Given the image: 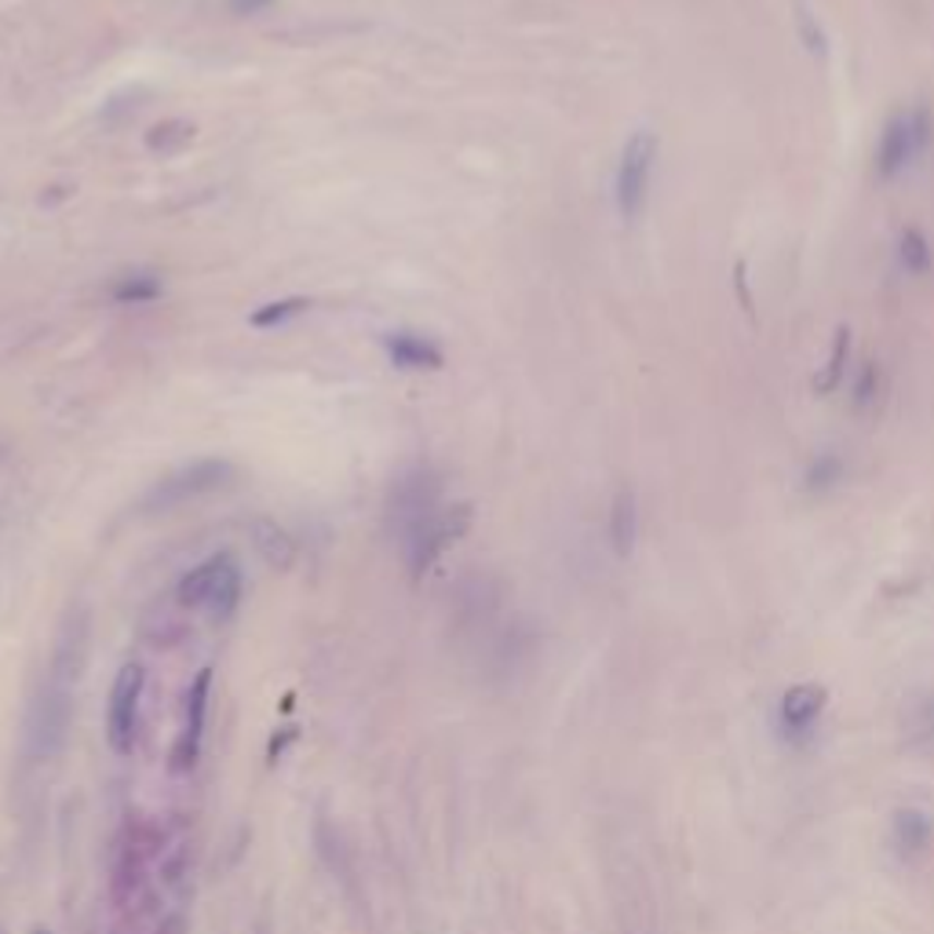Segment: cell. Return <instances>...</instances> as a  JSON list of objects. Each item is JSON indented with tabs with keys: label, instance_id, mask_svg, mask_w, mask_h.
Here are the masks:
<instances>
[{
	"label": "cell",
	"instance_id": "5",
	"mask_svg": "<svg viewBox=\"0 0 934 934\" xmlns=\"http://www.w3.org/2000/svg\"><path fill=\"white\" fill-rule=\"evenodd\" d=\"M143 686H146V672L140 664H124L113 679L110 708H106V741H110V749L117 756H129L135 745Z\"/></svg>",
	"mask_w": 934,
	"mask_h": 934
},
{
	"label": "cell",
	"instance_id": "13",
	"mask_svg": "<svg viewBox=\"0 0 934 934\" xmlns=\"http://www.w3.org/2000/svg\"><path fill=\"white\" fill-rule=\"evenodd\" d=\"M230 566V555H216L208 562H201L197 570H190L183 580H179V602L190 610H205L212 591H216V584L223 577V570Z\"/></svg>",
	"mask_w": 934,
	"mask_h": 934
},
{
	"label": "cell",
	"instance_id": "18",
	"mask_svg": "<svg viewBox=\"0 0 934 934\" xmlns=\"http://www.w3.org/2000/svg\"><path fill=\"white\" fill-rule=\"evenodd\" d=\"M157 296H161V278L151 271L124 274V278L113 285L117 303H151V300H157Z\"/></svg>",
	"mask_w": 934,
	"mask_h": 934
},
{
	"label": "cell",
	"instance_id": "12",
	"mask_svg": "<svg viewBox=\"0 0 934 934\" xmlns=\"http://www.w3.org/2000/svg\"><path fill=\"white\" fill-rule=\"evenodd\" d=\"M635 540H639V504L632 490H621L610 504V544L621 559H628Z\"/></svg>",
	"mask_w": 934,
	"mask_h": 934
},
{
	"label": "cell",
	"instance_id": "14",
	"mask_svg": "<svg viewBox=\"0 0 934 934\" xmlns=\"http://www.w3.org/2000/svg\"><path fill=\"white\" fill-rule=\"evenodd\" d=\"M847 366H851V328L840 325L836 328L833 350H829V362H825L822 373L814 376L817 395H833V391H840V384L847 380Z\"/></svg>",
	"mask_w": 934,
	"mask_h": 934
},
{
	"label": "cell",
	"instance_id": "6",
	"mask_svg": "<svg viewBox=\"0 0 934 934\" xmlns=\"http://www.w3.org/2000/svg\"><path fill=\"white\" fill-rule=\"evenodd\" d=\"M829 705V690L822 683H795L781 694L778 705V727L789 738V745H806L814 738V727Z\"/></svg>",
	"mask_w": 934,
	"mask_h": 934
},
{
	"label": "cell",
	"instance_id": "16",
	"mask_svg": "<svg viewBox=\"0 0 934 934\" xmlns=\"http://www.w3.org/2000/svg\"><path fill=\"white\" fill-rule=\"evenodd\" d=\"M898 260H901V271H906V274H917V278H920V274H927L934 267V249H931L927 234L917 230V227L901 230Z\"/></svg>",
	"mask_w": 934,
	"mask_h": 934
},
{
	"label": "cell",
	"instance_id": "22",
	"mask_svg": "<svg viewBox=\"0 0 934 934\" xmlns=\"http://www.w3.org/2000/svg\"><path fill=\"white\" fill-rule=\"evenodd\" d=\"M917 741H934V694L923 697L917 705V716H912V730H909Z\"/></svg>",
	"mask_w": 934,
	"mask_h": 934
},
{
	"label": "cell",
	"instance_id": "20",
	"mask_svg": "<svg viewBox=\"0 0 934 934\" xmlns=\"http://www.w3.org/2000/svg\"><path fill=\"white\" fill-rule=\"evenodd\" d=\"M879 391H884V376H879V366H876V362H865L862 369H858V376H854V384H851V406H854L858 412L876 409Z\"/></svg>",
	"mask_w": 934,
	"mask_h": 934
},
{
	"label": "cell",
	"instance_id": "15",
	"mask_svg": "<svg viewBox=\"0 0 934 934\" xmlns=\"http://www.w3.org/2000/svg\"><path fill=\"white\" fill-rule=\"evenodd\" d=\"M194 135H197L194 124L172 117V121H161V124H154V129L146 132V151H151V154H161V157L183 154L187 146L194 143Z\"/></svg>",
	"mask_w": 934,
	"mask_h": 934
},
{
	"label": "cell",
	"instance_id": "23",
	"mask_svg": "<svg viewBox=\"0 0 934 934\" xmlns=\"http://www.w3.org/2000/svg\"><path fill=\"white\" fill-rule=\"evenodd\" d=\"M271 4L274 0H230V12L234 15H260V12H267Z\"/></svg>",
	"mask_w": 934,
	"mask_h": 934
},
{
	"label": "cell",
	"instance_id": "17",
	"mask_svg": "<svg viewBox=\"0 0 934 934\" xmlns=\"http://www.w3.org/2000/svg\"><path fill=\"white\" fill-rule=\"evenodd\" d=\"M843 460L836 453H817L803 471V490L806 493H829L843 482Z\"/></svg>",
	"mask_w": 934,
	"mask_h": 934
},
{
	"label": "cell",
	"instance_id": "7",
	"mask_svg": "<svg viewBox=\"0 0 934 934\" xmlns=\"http://www.w3.org/2000/svg\"><path fill=\"white\" fill-rule=\"evenodd\" d=\"M467 526H471V507L460 504V507H453V512H442L420 537H412L406 544V559H409L412 577H420V573L439 559V551L445 544H453L456 537H464Z\"/></svg>",
	"mask_w": 934,
	"mask_h": 934
},
{
	"label": "cell",
	"instance_id": "9",
	"mask_svg": "<svg viewBox=\"0 0 934 934\" xmlns=\"http://www.w3.org/2000/svg\"><path fill=\"white\" fill-rule=\"evenodd\" d=\"M890 843L901 862H920L934 843V822L920 806H898L890 817Z\"/></svg>",
	"mask_w": 934,
	"mask_h": 934
},
{
	"label": "cell",
	"instance_id": "21",
	"mask_svg": "<svg viewBox=\"0 0 934 934\" xmlns=\"http://www.w3.org/2000/svg\"><path fill=\"white\" fill-rule=\"evenodd\" d=\"M307 307H311V303H307L303 296H292V300H278V303H263V307L252 311L249 322L256 328H274L282 322H289V318H296V314H303Z\"/></svg>",
	"mask_w": 934,
	"mask_h": 934
},
{
	"label": "cell",
	"instance_id": "3",
	"mask_svg": "<svg viewBox=\"0 0 934 934\" xmlns=\"http://www.w3.org/2000/svg\"><path fill=\"white\" fill-rule=\"evenodd\" d=\"M657 165V135L654 132H635L628 135L618 161V176H613V201H618L621 219H639L650 197V179Z\"/></svg>",
	"mask_w": 934,
	"mask_h": 934
},
{
	"label": "cell",
	"instance_id": "8",
	"mask_svg": "<svg viewBox=\"0 0 934 934\" xmlns=\"http://www.w3.org/2000/svg\"><path fill=\"white\" fill-rule=\"evenodd\" d=\"M208 686H212V668H201L194 686L187 694V719H183V734L176 741L172 752V767L176 770H190L197 763L201 752V734H205V713H208Z\"/></svg>",
	"mask_w": 934,
	"mask_h": 934
},
{
	"label": "cell",
	"instance_id": "1",
	"mask_svg": "<svg viewBox=\"0 0 934 934\" xmlns=\"http://www.w3.org/2000/svg\"><path fill=\"white\" fill-rule=\"evenodd\" d=\"M439 496H442V486L434 479L431 467H409L406 475L395 479L391 496H387V518H391V529L402 537V548H406L412 537H420L423 529L442 515Z\"/></svg>",
	"mask_w": 934,
	"mask_h": 934
},
{
	"label": "cell",
	"instance_id": "10",
	"mask_svg": "<svg viewBox=\"0 0 934 934\" xmlns=\"http://www.w3.org/2000/svg\"><path fill=\"white\" fill-rule=\"evenodd\" d=\"M384 347H387L391 362H395L398 369H409V373H423V369L434 373V369L445 366L442 350L417 333H391V336H384Z\"/></svg>",
	"mask_w": 934,
	"mask_h": 934
},
{
	"label": "cell",
	"instance_id": "24",
	"mask_svg": "<svg viewBox=\"0 0 934 934\" xmlns=\"http://www.w3.org/2000/svg\"><path fill=\"white\" fill-rule=\"evenodd\" d=\"M37 934H45V931H37Z\"/></svg>",
	"mask_w": 934,
	"mask_h": 934
},
{
	"label": "cell",
	"instance_id": "19",
	"mask_svg": "<svg viewBox=\"0 0 934 934\" xmlns=\"http://www.w3.org/2000/svg\"><path fill=\"white\" fill-rule=\"evenodd\" d=\"M238 599H241V573H238V566H234V559H230V566L223 570V577H219V584H216V591H212V599H208V613L212 618H230L234 610H238Z\"/></svg>",
	"mask_w": 934,
	"mask_h": 934
},
{
	"label": "cell",
	"instance_id": "11",
	"mask_svg": "<svg viewBox=\"0 0 934 934\" xmlns=\"http://www.w3.org/2000/svg\"><path fill=\"white\" fill-rule=\"evenodd\" d=\"M249 537H252V548L260 551V559L267 562L271 570H289L296 562V540L285 534L278 523H271V518H252Z\"/></svg>",
	"mask_w": 934,
	"mask_h": 934
},
{
	"label": "cell",
	"instance_id": "4",
	"mask_svg": "<svg viewBox=\"0 0 934 934\" xmlns=\"http://www.w3.org/2000/svg\"><path fill=\"white\" fill-rule=\"evenodd\" d=\"M234 482V464L230 460H194L183 471L168 475L146 493L143 512H172V507L197 501L205 493H216L223 486Z\"/></svg>",
	"mask_w": 934,
	"mask_h": 934
},
{
	"label": "cell",
	"instance_id": "2",
	"mask_svg": "<svg viewBox=\"0 0 934 934\" xmlns=\"http://www.w3.org/2000/svg\"><path fill=\"white\" fill-rule=\"evenodd\" d=\"M934 121L931 113L917 106V110H901L884 124L876 146V176L879 179H898L917 165V157L931 146Z\"/></svg>",
	"mask_w": 934,
	"mask_h": 934
}]
</instances>
